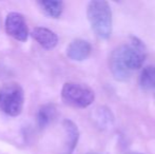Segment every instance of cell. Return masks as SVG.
<instances>
[{"label": "cell", "instance_id": "9c48e42d", "mask_svg": "<svg viewBox=\"0 0 155 154\" xmlns=\"http://www.w3.org/2000/svg\"><path fill=\"white\" fill-rule=\"evenodd\" d=\"M63 128H64L65 134H67V149L68 152L72 153L75 150L76 146L79 140V129L77 125L71 119H64L62 123Z\"/></svg>", "mask_w": 155, "mask_h": 154}, {"label": "cell", "instance_id": "8992f818", "mask_svg": "<svg viewBox=\"0 0 155 154\" xmlns=\"http://www.w3.org/2000/svg\"><path fill=\"white\" fill-rule=\"evenodd\" d=\"M91 52L90 42L81 38L72 40L67 48V56L73 61H84L91 55Z\"/></svg>", "mask_w": 155, "mask_h": 154}, {"label": "cell", "instance_id": "6da1fadb", "mask_svg": "<svg viewBox=\"0 0 155 154\" xmlns=\"http://www.w3.org/2000/svg\"><path fill=\"white\" fill-rule=\"evenodd\" d=\"M147 58V48L137 37L113 50L109 58V67L113 77L119 81H126L130 78L131 72L141 68Z\"/></svg>", "mask_w": 155, "mask_h": 154}, {"label": "cell", "instance_id": "7c38bea8", "mask_svg": "<svg viewBox=\"0 0 155 154\" xmlns=\"http://www.w3.org/2000/svg\"><path fill=\"white\" fill-rule=\"evenodd\" d=\"M139 86L145 90L155 89V66H148L143 69L139 75Z\"/></svg>", "mask_w": 155, "mask_h": 154}, {"label": "cell", "instance_id": "277c9868", "mask_svg": "<svg viewBox=\"0 0 155 154\" xmlns=\"http://www.w3.org/2000/svg\"><path fill=\"white\" fill-rule=\"evenodd\" d=\"M25 106V92L17 82L5 84L0 90V109L10 116L21 114Z\"/></svg>", "mask_w": 155, "mask_h": 154}, {"label": "cell", "instance_id": "30bf717a", "mask_svg": "<svg viewBox=\"0 0 155 154\" xmlns=\"http://www.w3.org/2000/svg\"><path fill=\"white\" fill-rule=\"evenodd\" d=\"M38 4L42 11L51 18H59L63 12L64 4L62 1H51V0H43L39 1Z\"/></svg>", "mask_w": 155, "mask_h": 154}, {"label": "cell", "instance_id": "5b68a950", "mask_svg": "<svg viewBox=\"0 0 155 154\" xmlns=\"http://www.w3.org/2000/svg\"><path fill=\"white\" fill-rule=\"evenodd\" d=\"M4 29L8 36L17 41H25L29 37V27L25 17L17 12H11L6 15Z\"/></svg>", "mask_w": 155, "mask_h": 154}, {"label": "cell", "instance_id": "52a82bcc", "mask_svg": "<svg viewBox=\"0 0 155 154\" xmlns=\"http://www.w3.org/2000/svg\"><path fill=\"white\" fill-rule=\"evenodd\" d=\"M32 37L45 50H52L58 44V36L55 32L47 28L37 27L31 33Z\"/></svg>", "mask_w": 155, "mask_h": 154}, {"label": "cell", "instance_id": "7a4b0ae2", "mask_svg": "<svg viewBox=\"0 0 155 154\" xmlns=\"http://www.w3.org/2000/svg\"><path fill=\"white\" fill-rule=\"evenodd\" d=\"M87 16L93 32L98 38L107 40L113 30L112 8L110 3L102 0L90 1L87 8Z\"/></svg>", "mask_w": 155, "mask_h": 154}, {"label": "cell", "instance_id": "ba28073f", "mask_svg": "<svg viewBox=\"0 0 155 154\" xmlns=\"http://www.w3.org/2000/svg\"><path fill=\"white\" fill-rule=\"evenodd\" d=\"M57 116V108L53 103H45L39 107L37 111V125L40 129H45Z\"/></svg>", "mask_w": 155, "mask_h": 154}, {"label": "cell", "instance_id": "8fae6325", "mask_svg": "<svg viewBox=\"0 0 155 154\" xmlns=\"http://www.w3.org/2000/svg\"><path fill=\"white\" fill-rule=\"evenodd\" d=\"M94 119H95L97 126H99V128H110L114 123V116H113L112 112L110 111L109 108L106 107H100L97 108L94 113Z\"/></svg>", "mask_w": 155, "mask_h": 154}, {"label": "cell", "instance_id": "4fadbf2b", "mask_svg": "<svg viewBox=\"0 0 155 154\" xmlns=\"http://www.w3.org/2000/svg\"><path fill=\"white\" fill-rule=\"evenodd\" d=\"M90 154H94V153H90Z\"/></svg>", "mask_w": 155, "mask_h": 154}, {"label": "cell", "instance_id": "3957f363", "mask_svg": "<svg viewBox=\"0 0 155 154\" xmlns=\"http://www.w3.org/2000/svg\"><path fill=\"white\" fill-rule=\"evenodd\" d=\"M61 98L64 103L78 109L88 108L95 99V93L90 87L80 82H65L61 89Z\"/></svg>", "mask_w": 155, "mask_h": 154}]
</instances>
